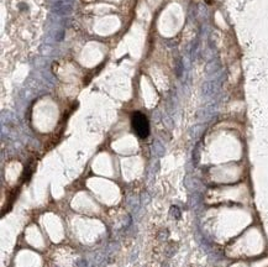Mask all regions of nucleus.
Returning a JSON list of instances; mask_svg holds the SVG:
<instances>
[{
	"instance_id": "obj_1",
	"label": "nucleus",
	"mask_w": 268,
	"mask_h": 267,
	"mask_svg": "<svg viewBox=\"0 0 268 267\" xmlns=\"http://www.w3.org/2000/svg\"><path fill=\"white\" fill-rule=\"evenodd\" d=\"M131 124H132V129L135 130V132L141 138H145V137L148 136L150 124H148L147 118L142 113H140V111L133 113L132 118H131Z\"/></svg>"
}]
</instances>
